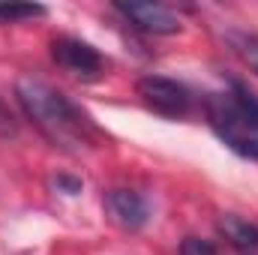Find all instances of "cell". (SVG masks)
<instances>
[{
    "label": "cell",
    "instance_id": "5b68a950",
    "mask_svg": "<svg viewBox=\"0 0 258 255\" xmlns=\"http://www.w3.org/2000/svg\"><path fill=\"white\" fill-rule=\"evenodd\" d=\"M114 9L132 21V27L144 30V33H153V36H171V33H180V18L165 6V3H141V0H132V3H114Z\"/></svg>",
    "mask_w": 258,
    "mask_h": 255
},
{
    "label": "cell",
    "instance_id": "7a4b0ae2",
    "mask_svg": "<svg viewBox=\"0 0 258 255\" xmlns=\"http://www.w3.org/2000/svg\"><path fill=\"white\" fill-rule=\"evenodd\" d=\"M204 111L210 129L228 150L258 162V96L243 81L231 78L228 90L207 93Z\"/></svg>",
    "mask_w": 258,
    "mask_h": 255
},
{
    "label": "cell",
    "instance_id": "6da1fadb",
    "mask_svg": "<svg viewBox=\"0 0 258 255\" xmlns=\"http://www.w3.org/2000/svg\"><path fill=\"white\" fill-rule=\"evenodd\" d=\"M15 96H18L24 114L36 123V129L54 147H60L66 153H81L87 147H96L99 132L90 123V117L51 84L24 75L15 84Z\"/></svg>",
    "mask_w": 258,
    "mask_h": 255
},
{
    "label": "cell",
    "instance_id": "30bf717a",
    "mask_svg": "<svg viewBox=\"0 0 258 255\" xmlns=\"http://www.w3.org/2000/svg\"><path fill=\"white\" fill-rule=\"evenodd\" d=\"M180 255H216V246L201 237H186L180 243Z\"/></svg>",
    "mask_w": 258,
    "mask_h": 255
},
{
    "label": "cell",
    "instance_id": "7c38bea8",
    "mask_svg": "<svg viewBox=\"0 0 258 255\" xmlns=\"http://www.w3.org/2000/svg\"><path fill=\"white\" fill-rule=\"evenodd\" d=\"M60 189H66L69 195H75V192H81V180H75V177H66V174H60L57 180H54Z\"/></svg>",
    "mask_w": 258,
    "mask_h": 255
},
{
    "label": "cell",
    "instance_id": "277c9868",
    "mask_svg": "<svg viewBox=\"0 0 258 255\" xmlns=\"http://www.w3.org/2000/svg\"><path fill=\"white\" fill-rule=\"evenodd\" d=\"M51 57L57 60V66H63L66 72H72V75H78V78H87V81H93V78H99L102 75V54L90 45V42H81V39H75V36H60V39H54L51 42Z\"/></svg>",
    "mask_w": 258,
    "mask_h": 255
},
{
    "label": "cell",
    "instance_id": "8992f818",
    "mask_svg": "<svg viewBox=\"0 0 258 255\" xmlns=\"http://www.w3.org/2000/svg\"><path fill=\"white\" fill-rule=\"evenodd\" d=\"M105 207L111 213V219L117 225H123L129 231H138L147 225L150 219V207L144 201V195L135 189H111L105 192Z\"/></svg>",
    "mask_w": 258,
    "mask_h": 255
},
{
    "label": "cell",
    "instance_id": "3957f363",
    "mask_svg": "<svg viewBox=\"0 0 258 255\" xmlns=\"http://www.w3.org/2000/svg\"><path fill=\"white\" fill-rule=\"evenodd\" d=\"M135 93L141 96V102L150 111H156L162 117H186L189 108H192V93L180 81L165 78V75H144V78H138Z\"/></svg>",
    "mask_w": 258,
    "mask_h": 255
},
{
    "label": "cell",
    "instance_id": "8fae6325",
    "mask_svg": "<svg viewBox=\"0 0 258 255\" xmlns=\"http://www.w3.org/2000/svg\"><path fill=\"white\" fill-rule=\"evenodd\" d=\"M12 135H18V120L0 99V138H12Z\"/></svg>",
    "mask_w": 258,
    "mask_h": 255
},
{
    "label": "cell",
    "instance_id": "ba28073f",
    "mask_svg": "<svg viewBox=\"0 0 258 255\" xmlns=\"http://www.w3.org/2000/svg\"><path fill=\"white\" fill-rule=\"evenodd\" d=\"M225 42H228V48L258 75V33H246V30L231 27V30H225Z\"/></svg>",
    "mask_w": 258,
    "mask_h": 255
},
{
    "label": "cell",
    "instance_id": "52a82bcc",
    "mask_svg": "<svg viewBox=\"0 0 258 255\" xmlns=\"http://www.w3.org/2000/svg\"><path fill=\"white\" fill-rule=\"evenodd\" d=\"M216 228H219V234H222L234 249H243V252L258 249V225H252L249 219L234 216V213H225V216H219Z\"/></svg>",
    "mask_w": 258,
    "mask_h": 255
},
{
    "label": "cell",
    "instance_id": "9c48e42d",
    "mask_svg": "<svg viewBox=\"0 0 258 255\" xmlns=\"http://www.w3.org/2000/svg\"><path fill=\"white\" fill-rule=\"evenodd\" d=\"M48 9L39 6V3H9V6H0V21H24V18H42Z\"/></svg>",
    "mask_w": 258,
    "mask_h": 255
}]
</instances>
